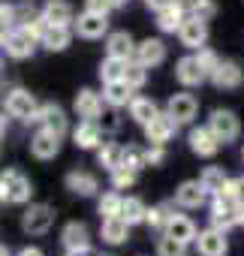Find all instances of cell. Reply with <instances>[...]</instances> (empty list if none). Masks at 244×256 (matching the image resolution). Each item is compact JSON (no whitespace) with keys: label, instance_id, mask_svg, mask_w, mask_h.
Masks as SVG:
<instances>
[{"label":"cell","instance_id":"cell-24","mask_svg":"<svg viewBox=\"0 0 244 256\" xmlns=\"http://www.w3.org/2000/svg\"><path fill=\"white\" fill-rule=\"evenodd\" d=\"M60 241L66 250H90V232L84 223H66L60 232Z\"/></svg>","mask_w":244,"mask_h":256},{"label":"cell","instance_id":"cell-6","mask_svg":"<svg viewBox=\"0 0 244 256\" xmlns=\"http://www.w3.org/2000/svg\"><path fill=\"white\" fill-rule=\"evenodd\" d=\"M52 223H54V208L52 205H30L28 211H24V217H22V226H24V232L28 235H46L48 229H52Z\"/></svg>","mask_w":244,"mask_h":256},{"label":"cell","instance_id":"cell-17","mask_svg":"<svg viewBox=\"0 0 244 256\" xmlns=\"http://www.w3.org/2000/svg\"><path fill=\"white\" fill-rule=\"evenodd\" d=\"M205 187H202V181H184V184H178V190H175V205L178 208H202L205 205Z\"/></svg>","mask_w":244,"mask_h":256},{"label":"cell","instance_id":"cell-43","mask_svg":"<svg viewBox=\"0 0 244 256\" xmlns=\"http://www.w3.org/2000/svg\"><path fill=\"white\" fill-rule=\"evenodd\" d=\"M96 124L102 126L106 133H114L118 126H120V120H118V114H114V106H108V108H102V114L96 118Z\"/></svg>","mask_w":244,"mask_h":256},{"label":"cell","instance_id":"cell-13","mask_svg":"<svg viewBox=\"0 0 244 256\" xmlns=\"http://www.w3.org/2000/svg\"><path fill=\"white\" fill-rule=\"evenodd\" d=\"M0 178H4V181H6V187H10V202H12V205H24V202H30L34 187H30V181H28L18 169H6V172H0Z\"/></svg>","mask_w":244,"mask_h":256},{"label":"cell","instance_id":"cell-36","mask_svg":"<svg viewBox=\"0 0 244 256\" xmlns=\"http://www.w3.org/2000/svg\"><path fill=\"white\" fill-rule=\"evenodd\" d=\"M124 82H127L133 90L145 88V82H148V66H145V64H139L136 58H133V60H127V70H124Z\"/></svg>","mask_w":244,"mask_h":256},{"label":"cell","instance_id":"cell-4","mask_svg":"<svg viewBox=\"0 0 244 256\" xmlns=\"http://www.w3.org/2000/svg\"><path fill=\"white\" fill-rule=\"evenodd\" d=\"M178 120L169 114V112H160L151 124H145V139H148V145H166V142H172V136L178 133Z\"/></svg>","mask_w":244,"mask_h":256},{"label":"cell","instance_id":"cell-38","mask_svg":"<svg viewBox=\"0 0 244 256\" xmlns=\"http://www.w3.org/2000/svg\"><path fill=\"white\" fill-rule=\"evenodd\" d=\"M108 175H112V187H114V190H127V187L136 184V175H139V172L130 169V166H118V169H112Z\"/></svg>","mask_w":244,"mask_h":256},{"label":"cell","instance_id":"cell-3","mask_svg":"<svg viewBox=\"0 0 244 256\" xmlns=\"http://www.w3.org/2000/svg\"><path fill=\"white\" fill-rule=\"evenodd\" d=\"M208 126H211V133H214L223 145H226V142H235L238 133H241V124H238L235 112H229V108H217V112H211Z\"/></svg>","mask_w":244,"mask_h":256},{"label":"cell","instance_id":"cell-7","mask_svg":"<svg viewBox=\"0 0 244 256\" xmlns=\"http://www.w3.org/2000/svg\"><path fill=\"white\" fill-rule=\"evenodd\" d=\"M154 16H157V28L163 34H178L181 24H184V18L190 16L187 12V0H169V4L163 10H157Z\"/></svg>","mask_w":244,"mask_h":256},{"label":"cell","instance_id":"cell-15","mask_svg":"<svg viewBox=\"0 0 244 256\" xmlns=\"http://www.w3.org/2000/svg\"><path fill=\"white\" fill-rule=\"evenodd\" d=\"M175 76H178V82H181L184 88H199L202 82H208V76H205V70L199 66L196 54L181 58V60L175 64Z\"/></svg>","mask_w":244,"mask_h":256},{"label":"cell","instance_id":"cell-2","mask_svg":"<svg viewBox=\"0 0 244 256\" xmlns=\"http://www.w3.org/2000/svg\"><path fill=\"white\" fill-rule=\"evenodd\" d=\"M36 46H40V36L30 30V28H24V24H18L16 30H12V36L6 40V54L12 58V60H28L34 52H36Z\"/></svg>","mask_w":244,"mask_h":256},{"label":"cell","instance_id":"cell-32","mask_svg":"<svg viewBox=\"0 0 244 256\" xmlns=\"http://www.w3.org/2000/svg\"><path fill=\"white\" fill-rule=\"evenodd\" d=\"M120 217H124L130 226H136V223H145V217H148V208H145V202H142V199H136V196H127V199H124V205H120Z\"/></svg>","mask_w":244,"mask_h":256},{"label":"cell","instance_id":"cell-1","mask_svg":"<svg viewBox=\"0 0 244 256\" xmlns=\"http://www.w3.org/2000/svg\"><path fill=\"white\" fill-rule=\"evenodd\" d=\"M4 108H6L10 118H18V120H24V124H34V120H36V112H40V102L34 100L30 90L12 88V90L4 96Z\"/></svg>","mask_w":244,"mask_h":256},{"label":"cell","instance_id":"cell-42","mask_svg":"<svg viewBox=\"0 0 244 256\" xmlns=\"http://www.w3.org/2000/svg\"><path fill=\"white\" fill-rule=\"evenodd\" d=\"M124 166H130V169H136V172H139L142 166H148V163H145V151H139L136 145H127V148H124Z\"/></svg>","mask_w":244,"mask_h":256},{"label":"cell","instance_id":"cell-53","mask_svg":"<svg viewBox=\"0 0 244 256\" xmlns=\"http://www.w3.org/2000/svg\"><path fill=\"white\" fill-rule=\"evenodd\" d=\"M0 70H4V60H0Z\"/></svg>","mask_w":244,"mask_h":256},{"label":"cell","instance_id":"cell-11","mask_svg":"<svg viewBox=\"0 0 244 256\" xmlns=\"http://www.w3.org/2000/svg\"><path fill=\"white\" fill-rule=\"evenodd\" d=\"M178 40H181V46H187V48H202L205 40H208V24H205V18L187 16L184 24H181V30H178Z\"/></svg>","mask_w":244,"mask_h":256},{"label":"cell","instance_id":"cell-48","mask_svg":"<svg viewBox=\"0 0 244 256\" xmlns=\"http://www.w3.org/2000/svg\"><path fill=\"white\" fill-rule=\"evenodd\" d=\"M0 202H10V187H6L4 178H0Z\"/></svg>","mask_w":244,"mask_h":256},{"label":"cell","instance_id":"cell-21","mask_svg":"<svg viewBox=\"0 0 244 256\" xmlns=\"http://www.w3.org/2000/svg\"><path fill=\"white\" fill-rule=\"evenodd\" d=\"M211 82H214L217 88H223V90H235V88H241L244 72H241V66H238L235 60H220V66L214 70Z\"/></svg>","mask_w":244,"mask_h":256},{"label":"cell","instance_id":"cell-25","mask_svg":"<svg viewBox=\"0 0 244 256\" xmlns=\"http://www.w3.org/2000/svg\"><path fill=\"white\" fill-rule=\"evenodd\" d=\"M163 232H166V235H172V238H178V241H184V244H196V238H199L196 223H193L190 217H184V214H175Z\"/></svg>","mask_w":244,"mask_h":256},{"label":"cell","instance_id":"cell-26","mask_svg":"<svg viewBox=\"0 0 244 256\" xmlns=\"http://www.w3.org/2000/svg\"><path fill=\"white\" fill-rule=\"evenodd\" d=\"M127 108H130V118H133L136 124H142V126L151 124V120L160 114V108H157V102H154L151 96H133Z\"/></svg>","mask_w":244,"mask_h":256},{"label":"cell","instance_id":"cell-34","mask_svg":"<svg viewBox=\"0 0 244 256\" xmlns=\"http://www.w3.org/2000/svg\"><path fill=\"white\" fill-rule=\"evenodd\" d=\"M175 217V211H172V205L169 202H163V205H154V208H148V217H145V223L151 226V229H166L169 226V220Z\"/></svg>","mask_w":244,"mask_h":256},{"label":"cell","instance_id":"cell-22","mask_svg":"<svg viewBox=\"0 0 244 256\" xmlns=\"http://www.w3.org/2000/svg\"><path fill=\"white\" fill-rule=\"evenodd\" d=\"M102 96L100 94H94L90 88H82L78 94H76V112H78V118H84V120H96L100 114H102Z\"/></svg>","mask_w":244,"mask_h":256},{"label":"cell","instance_id":"cell-49","mask_svg":"<svg viewBox=\"0 0 244 256\" xmlns=\"http://www.w3.org/2000/svg\"><path fill=\"white\" fill-rule=\"evenodd\" d=\"M66 256H90V250H66Z\"/></svg>","mask_w":244,"mask_h":256},{"label":"cell","instance_id":"cell-44","mask_svg":"<svg viewBox=\"0 0 244 256\" xmlns=\"http://www.w3.org/2000/svg\"><path fill=\"white\" fill-rule=\"evenodd\" d=\"M166 160V145H148L145 148V163L148 166H160Z\"/></svg>","mask_w":244,"mask_h":256},{"label":"cell","instance_id":"cell-37","mask_svg":"<svg viewBox=\"0 0 244 256\" xmlns=\"http://www.w3.org/2000/svg\"><path fill=\"white\" fill-rule=\"evenodd\" d=\"M157 256H187V244L163 232V238L157 241Z\"/></svg>","mask_w":244,"mask_h":256},{"label":"cell","instance_id":"cell-35","mask_svg":"<svg viewBox=\"0 0 244 256\" xmlns=\"http://www.w3.org/2000/svg\"><path fill=\"white\" fill-rule=\"evenodd\" d=\"M124 70H127V60H124V58L106 54V60H102V66H100V78H102V82H118V78H124Z\"/></svg>","mask_w":244,"mask_h":256},{"label":"cell","instance_id":"cell-47","mask_svg":"<svg viewBox=\"0 0 244 256\" xmlns=\"http://www.w3.org/2000/svg\"><path fill=\"white\" fill-rule=\"evenodd\" d=\"M18 256H46V253H42L40 247H22V250H18Z\"/></svg>","mask_w":244,"mask_h":256},{"label":"cell","instance_id":"cell-33","mask_svg":"<svg viewBox=\"0 0 244 256\" xmlns=\"http://www.w3.org/2000/svg\"><path fill=\"white\" fill-rule=\"evenodd\" d=\"M16 28H18V10L10 4H0V46H6Z\"/></svg>","mask_w":244,"mask_h":256},{"label":"cell","instance_id":"cell-14","mask_svg":"<svg viewBox=\"0 0 244 256\" xmlns=\"http://www.w3.org/2000/svg\"><path fill=\"white\" fill-rule=\"evenodd\" d=\"M30 154L36 157V160H54L58 154H60V136H54L52 130H42L30 139Z\"/></svg>","mask_w":244,"mask_h":256},{"label":"cell","instance_id":"cell-31","mask_svg":"<svg viewBox=\"0 0 244 256\" xmlns=\"http://www.w3.org/2000/svg\"><path fill=\"white\" fill-rule=\"evenodd\" d=\"M199 181H202V187H205L208 196H217L223 190V184L229 181V175L223 172V166H205L202 175H199Z\"/></svg>","mask_w":244,"mask_h":256},{"label":"cell","instance_id":"cell-46","mask_svg":"<svg viewBox=\"0 0 244 256\" xmlns=\"http://www.w3.org/2000/svg\"><path fill=\"white\" fill-rule=\"evenodd\" d=\"M40 16H42V12H36V10L28 6V4L18 6V24H28V22H34V18H40Z\"/></svg>","mask_w":244,"mask_h":256},{"label":"cell","instance_id":"cell-45","mask_svg":"<svg viewBox=\"0 0 244 256\" xmlns=\"http://www.w3.org/2000/svg\"><path fill=\"white\" fill-rule=\"evenodd\" d=\"M84 10H90V12H100V16H108L114 6L108 4V0H84Z\"/></svg>","mask_w":244,"mask_h":256},{"label":"cell","instance_id":"cell-5","mask_svg":"<svg viewBox=\"0 0 244 256\" xmlns=\"http://www.w3.org/2000/svg\"><path fill=\"white\" fill-rule=\"evenodd\" d=\"M34 124H40V126H46V130H52L54 136H66V130H70V118H66V112L58 106V102H42L40 106V112H36V120Z\"/></svg>","mask_w":244,"mask_h":256},{"label":"cell","instance_id":"cell-18","mask_svg":"<svg viewBox=\"0 0 244 256\" xmlns=\"http://www.w3.org/2000/svg\"><path fill=\"white\" fill-rule=\"evenodd\" d=\"M106 54L112 58H124V60H133L136 58V42L127 30H114L106 36Z\"/></svg>","mask_w":244,"mask_h":256},{"label":"cell","instance_id":"cell-28","mask_svg":"<svg viewBox=\"0 0 244 256\" xmlns=\"http://www.w3.org/2000/svg\"><path fill=\"white\" fill-rule=\"evenodd\" d=\"M66 190H72L76 196H96L100 184L90 172H66Z\"/></svg>","mask_w":244,"mask_h":256},{"label":"cell","instance_id":"cell-50","mask_svg":"<svg viewBox=\"0 0 244 256\" xmlns=\"http://www.w3.org/2000/svg\"><path fill=\"white\" fill-rule=\"evenodd\" d=\"M108 4H112L114 10H120V6H127V0H108Z\"/></svg>","mask_w":244,"mask_h":256},{"label":"cell","instance_id":"cell-23","mask_svg":"<svg viewBox=\"0 0 244 256\" xmlns=\"http://www.w3.org/2000/svg\"><path fill=\"white\" fill-rule=\"evenodd\" d=\"M102 100H106V106H114V108L130 106L133 88H130L124 78H118V82H102Z\"/></svg>","mask_w":244,"mask_h":256},{"label":"cell","instance_id":"cell-39","mask_svg":"<svg viewBox=\"0 0 244 256\" xmlns=\"http://www.w3.org/2000/svg\"><path fill=\"white\" fill-rule=\"evenodd\" d=\"M187 12L208 22V18L217 16V0H187Z\"/></svg>","mask_w":244,"mask_h":256},{"label":"cell","instance_id":"cell-8","mask_svg":"<svg viewBox=\"0 0 244 256\" xmlns=\"http://www.w3.org/2000/svg\"><path fill=\"white\" fill-rule=\"evenodd\" d=\"M196 250H199V256H226V250H229L226 232L217 229V226H208L205 232H199V238H196Z\"/></svg>","mask_w":244,"mask_h":256},{"label":"cell","instance_id":"cell-51","mask_svg":"<svg viewBox=\"0 0 244 256\" xmlns=\"http://www.w3.org/2000/svg\"><path fill=\"white\" fill-rule=\"evenodd\" d=\"M4 133H6V118H0V139H4Z\"/></svg>","mask_w":244,"mask_h":256},{"label":"cell","instance_id":"cell-54","mask_svg":"<svg viewBox=\"0 0 244 256\" xmlns=\"http://www.w3.org/2000/svg\"><path fill=\"white\" fill-rule=\"evenodd\" d=\"M241 160H244V154H241Z\"/></svg>","mask_w":244,"mask_h":256},{"label":"cell","instance_id":"cell-20","mask_svg":"<svg viewBox=\"0 0 244 256\" xmlns=\"http://www.w3.org/2000/svg\"><path fill=\"white\" fill-rule=\"evenodd\" d=\"M136 60L145 64L148 70H151V66H160V64L166 60V46H163V40H154V36L142 40V42L136 46Z\"/></svg>","mask_w":244,"mask_h":256},{"label":"cell","instance_id":"cell-40","mask_svg":"<svg viewBox=\"0 0 244 256\" xmlns=\"http://www.w3.org/2000/svg\"><path fill=\"white\" fill-rule=\"evenodd\" d=\"M120 205H124L120 193H106L100 199V217H120Z\"/></svg>","mask_w":244,"mask_h":256},{"label":"cell","instance_id":"cell-41","mask_svg":"<svg viewBox=\"0 0 244 256\" xmlns=\"http://www.w3.org/2000/svg\"><path fill=\"white\" fill-rule=\"evenodd\" d=\"M196 60H199V66L205 70V76H208V78H211V76H214V70L220 66V58H217L211 48H196Z\"/></svg>","mask_w":244,"mask_h":256},{"label":"cell","instance_id":"cell-52","mask_svg":"<svg viewBox=\"0 0 244 256\" xmlns=\"http://www.w3.org/2000/svg\"><path fill=\"white\" fill-rule=\"evenodd\" d=\"M0 256H10V250H6V247H4V244H0Z\"/></svg>","mask_w":244,"mask_h":256},{"label":"cell","instance_id":"cell-29","mask_svg":"<svg viewBox=\"0 0 244 256\" xmlns=\"http://www.w3.org/2000/svg\"><path fill=\"white\" fill-rule=\"evenodd\" d=\"M70 40H72L70 28H64V24H48L40 42H42V48H48V52H64V48L70 46Z\"/></svg>","mask_w":244,"mask_h":256},{"label":"cell","instance_id":"cell-27","mask_svg":"<svg viewBox=\"0 0 244 256\" xmlns=\"http://www.w3.org/2000/svg\"><path fill=\"white\" fill-rule=\"evenodd\" d=\"M42 18L48 24H64L70 28L72 24V6L66 4V0H48V4L42 6Z\"/></svg>","mask_w":244,"mask_h":256},{"label":"cell","instance_id":"cell-12","mask_svg":"<svg viewBox=\"0 0 244 256\" xmlns=\"http://www.w3.org/2000/svg\"><path fill=\"white\" fill-rule=\"evenodd\" d=\"M102 126L96 124V120H82L76 130H72V142H76V148H82V151H96L100 145H102Z\"/></svg>","mask_w":244,"mask_h":256},{"label":"cell","instance_id":"cell-10","mask_svg":"<svg viewBox=\"0 0 244 256\" xmlns=\"http://www.w3.org/2000/svg\"><path fill=\"white\" fill-rule=\"evenodd\" d=\"M76 34H78L82 40H100V36L108 34V18L100 16V12L84 10V12L78 16V22H76Z\"/></svg>","mask_w":244,"mask_h":256},{"label":"cell","instance_id":"cell-30","mask_svg":"<svg viewBox=\"0 0 244 256\" xmlns=\"http://www.w3.org/2000/svg\"><path fill=\"white\" fill-rule=\"evenodd\" d=\"M96 160L102 169H118V166H124V145H118V142H102L96 148Z\"/></svg>","mask_w":244,"mask_h":256},{"label":"cell","instance_id":"cell-16","mask_svg":"<svg viewBox=\"0 0 244 256\" xmlns=\"http://www.w3.org/2000/svg\"><path fill=\"white\" fill-rule=\"evenodd\" d=\"M166 112H169L178 124H190V120L196 118V112H199V100H196L193 94H175V96L169 100Z\"/></svg>","mask_w":244,"mask_h":256},{"label":"cell","instance_id":"cell-9","mask_svg":"<svg viewBox=\"0 0 244 256\" xmlns=\"http://www.w3.org/2000/svg\"><path fill=\"white\" fill-rule=\"evenodd\" d=\"M190 151L193 154H199V157H214L217 151H220V139L211 133V126H193V130H190Z\"/></svg>","mask_w":244,"mask_h":256},{"label":"cell","instance_id":"cell-19","mask_svg":"<svg viewBox=\"0 0 244 256\" xmlns=\"http://www.w3.org/2000/svg\"><path fill=\"white\" fill-rule=\"evenodd\" d=\"M100 238L112 247L124 244L130 238V223L124 217H102V226H100Z\"/></svg>","mask_w":244,"mask_h":256}]
</instances>
